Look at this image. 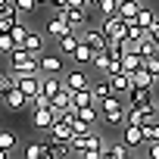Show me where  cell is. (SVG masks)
<instances>
[{"instance_id":"obj_1","label":"cell","mask_w":159,"mask_h":159,"mask_svg":"<svg viewBox=\"0 0 159 159\" xmlns=\"http://www.w3.org/2000/svg\"><path fill=\"white\" fill-rule=\"evenodd\" d=\"M125 112H128V103L122 100V94H112L100 103V116H103V125L106 128H116V125H125Z\"/></svg>"},{"instance_id":"obj_2","label":"cell","mask_w":159,"mask_h":159,"mask_svg":"<svg viewBox=\"0 0 159 159\" xmlns=\"http://www.w3.org/2000/svg\"><path fill=\"white\" fill-rule=\"evenodd\" d=\"M10 59H13V66H10V72H13V75H41L38 59H34L25 47H16V50L10 53Z\"/></svg>"},{"instance_id":"obj_3","label":"cell","mask_w":159,"mask_h":159,"mask_svg":"<svg viewBox=\"0 0 159 159\" xmlns=\"http://www.w3.org/2000/svg\"><path fill=\"white\" fill-rule=\"evenodd\" d=\"M69 31H72V25H69V19H66V10H62V13H53V16H47L44 34H47L50 41H59V38H66Z\"/></svg>"},{"instance_id":"obj_4","label":"cell","mask_w":159,"mask_h":159,"mask_svg":"<svg viewBox=\"0 0 159 159\" xmlns=\"http://www.w3.org/2000/svg\"><path fill=\"white\" fill-rule=\"evenodd\" d=\"M62 84L75 94V91H91V84H94V81H91V75H88L84 69H72V72H66V75H62Z\"/></svg>"},{"instance_id":"obj_5","label":"cell","mask_w":159,"mask_h":159,"mask_svg":"<svg viewBox=\"0 0 159 159\" xmlns=\"http://www.w3.org/2000/svg\"><path fill=\"white\" fill-rule=\"evenodd\" d=\"M100 28H103V34H106L109 41H128V28H125L122 16H106V19L100 22Z\"/></svg>"},{"instance_id":"obj_6","label":"cell","mask_w":159,"mask_h":159,"mask_svg":"<svg viewBox=\"0 0 159 159\" xmlns=\"http://www.w3.org/2000/svg\"><path fill=\"white\" fill-rule=\"evenodd\" d=\"M81 41L94 50V53H103L109 47V38L103 34V28H81Z\"/></svg>"},{"instance_id":"obj_7","label":"cell","mask_w":159,"mask_h":159,"mask_svg":"<svg viewBox=\"0 0 159 159\" xmlns=\"http://www.w3.org/2000/svg\"><path fill=\"white\" fill-rule=\"evenodd\" d=\"M38 66H41L44 75H62V72H66V62H62L59 53H44V56H38Z\"/></svg>"},{"instance_id":"obj_8","label":"cell","mask_w":159,"mask_h":159,"mask_svg":"<svg viewBox=\"0 0 159 159\" xmlns=\"http://www.w3.org/2000/svg\"><path fill=\"white\" fill-rule=\"evenodd\" d=\"M47 41H50V38H47L44 31H38V28H31L22 47H25V50H28L31 56H44V47H47Z\"/></svg>"},{"instance_id":"obj_9","label":"cell","mask_w":159,"mask_h":159,"mask_svg":"<svg viewBox=\"0 0 159 159\" xmlns=\"http://www.w3.org/2000/svg\"><path fill=\"white\" fill-rule=\"evenodd\" d=\"M16 88L31 100V97H38L41 94V75H16Z\"/></svg>"},{"instance_id":"obj_10","label":"cell","mask_w":159,"mask_h":159,"mask_svg":"<svg viewBox=\"0 0 159 159\" xmlns=\"http://www.w3.org/2000/svg\"><path fill=\"white\" fill-rule=\"evenodd\" d=\"M25 16L16 10V7H7V10H0V34H10L19 22H22Z\"/></svg>"},{"instance_id":"obj_11","label":"cell","mask_w":159,"mask_h":159,"mask_svg":"<svg viewBox=\"0 0 159 159\" xmlns=\"http://www.w3.org/2000/svg\"><path fill=\"white\" fill-rule=\"evenodd\" d=\"M122 143H125L128 150H137V147H143V143H147V137H143V128H137V125H125V131H122Z\"/></svg>"},{"instance_id":"obj_12","label":"cell","mask_w":159,"mask_h":159,"mask_svg":"<svg viewBox=\"0 0 159 159\" xmlns=\"http://www.w3.org/2000/svg\"><path fill=\"white\" fill-rule=\"evenodd\" d=\"M131 88H137V91H156L159 88V78H153L147 69H140V72L131 75Z\"/></svg>"},{"instance_id":"obj_13","label":"cell","mask_w":159,"mask_h":159,"mask_svg":"<svg viewBox=\"0 0 159 159\" xmlns=\"http://www.w3.org/2000/svg\"><path fill=\"white\" fill-rule=\"evenodd\" d=\"M62 88H66V84H62V75H41V94H44V97L53 100Z\"/></svg>"},{"instance_id":"obj_14","label":"cell","mask_w":159,"mask_h":159,"mask_svg":"<svg viewBox=\"0 0 159 159\" xmlns=\"http://www.w3.org/2000/svg\"><path fill=\"white\" fill-rule=\"evenodd\" d=\"M31 122H34V128H44V131H50V128H53V122H56V112H53V106H47V109H34Z\"/></svg>"},{"instance_id":"obj_15","label":"cell","mask_w":159,"mask_h":159,"mask_svg":"<svg viewBox=\"0 0 159 159\" xmlns=\"http://www.w3.org/2000/svg\"><path fill=\"white\" fill-rule=\"evenodd\" d=\"M47 150H50V156H53V159H69V156L75 153L69 140H53V137H47Z\"/></svg>"},{"instance_id":"obj_16","label":"cell","mask_w":159,"mask_h":159,"mask_svg":"<svg viewBox=\"0 0 159 159\" xmlns=\"http://www.w3.org/2000/svg\"><path fill=\"white\" fill-rule=\"evenodd\" d=\"M47 137H53V140H72L75 137V128L69 122H53V128L47 131Z\"/></svg>"},{"instance_id":"obj_17","label":"cell","mask_w":159,"mask_h":159,"mask_svg":"<svg viewBox=\"0 0 159 159\" xmlns=\"http://www.w3.org/2000/svg\"><path fill=\"white\" fill-rule=\"evenodd\" d=\"M143 69V56L140 53H125L122 56V72L125 75H134V72H140Z\"/></svg>"},{"instance_id":"obj_18","label":"cell","mask_w":159,"mask_h":159,"mask_svg":"<svg viewBox=\"0 0 159 159\" xmlns=\"http://www.w3.org/2000/svg\"><path fill=\"white\" fill-rule=\"evenodd\" d=\"M3 106H7V109H28V97H25V94H22L19 88H13V91L7 94Z\"/></svg>"},{"instance_id":"obj_19","label":"cell","mask_w":159,"mask_h":159,"mask_svg":"<svg viewBox=\"0 0 159 159\" xmlns=\"http://www.w3.org/2000/svg\"><path fill=\"white\" fill-rule=\"evenodd\" d=\"M78 44H81V31H75V28H72L66 38H59V50H62V53H69V56L78 50Z\"/></svg>"},{"instance_id":"obj_20","label":"cell","mask_w":159,"mask_h":159,"mask_svg":"<svg viewBox=\"0 0 159 159\" xmlns=\"http://www.w3.org/2000/svg\"><path fill=\"white\" fill-rule=\"evenodd\" d=\"M91 94H94V103L100 106L106 97H112V88H109V78H103V81H94L91 84Z\"/></svg>"},{"instance_id":"obj_21","label":"cell","mask_w":159,"mask_h":159,"mask_svg":"<svg viewBox=\"0 0 159 159\" xmlns=\"http://www.w3.org/2000/svg\"><path fill=\"white\" fill-rule=\"evenodd\" d=\"M159 22V16H156V10H150V7H140V13H137V25L143 28V31H153V25Z\"/></svg>"},{"instance_id":"obj_22","label":"cell","mask_w":159,"mask_h":159,"mask_svg":"<svg viewBox=\"0 0 159 159\" xmlns=\"http://www.w3.org/2000/svg\"><path fill=\"white\" fill-rule=\"evenodd\" d=\"M88 13H91V10H66V19H69V25H72L75 31H81V28L88 25Z\"/></svg>"},{"instance_id":"obj_23","label":"cell","mask_w":159,"mask_h":159,"mask_svg":"<svg viewBox=\"0 0 159 159\" xmlns=\"http://www.w3.org/2000/svg\"><path fill=\"white\" fill-rule=\"evenodd\" d=\"M94 56H97V53L81 41V44H78V50L72 53V62H78V66H88V62H91V66H94Z\"/></svg>"},{"instance_id":"obj_24","label":"cell","mask_w":159,"mask_h":159,"mask_svg":"<svg viewBox=\"0 0 159 159\" xmlns=\"http://www.w3.org/2000/svg\"><path fill=\"white\" fill-rule=\"evenodd\" d=\"M109 88H112V94H128L131 91V75H125V72L112 75L109 78Z\"/></svg>"},{"instance_id":"obj_25","label":"cell","mask_w":159,"mask_h":159,"mask_svg":"<svg viewBox=\"0 0 159 159\" xmlns=\"http://www.w3.org/2000/svg\"><path fill=\"white\" fill-rule=\"evenodd\" d=\"M16 88V75L13 72H0V103L7 100V94Z\"/></svg>"},{"instance_id":"obj_26","label":"cell","mask_w":159,"mask_h":159,"mask_svg":"<svg viewBox=\"0 0 159 159\" xmlns=\"http://www.w3.org/2000/svg\"><path fill=\"white\" fill-rule=\"evenodd\" d=\"M103 153H106V159H125V156H131V153H128V147H125L122 140H119V143H106V147H103Z\"/></svg>"},{"instance_id":"obj_27","label":"cell","mask_w":159,"mask_h":159,"mask_svg":"<svg viewBox=\"0 0 159 159\" xmlns=\"http://www.w3.org/2000/svg\"><path fill=\"white\" fill-rule=\"evenodd\" d=\"M44 156H47V143L44 140H31L25 147V159H44Z\"/></svg>"},{"instance_id":"obj_28","label":"cell","mask_w":159,"mask_h":159,"mask_svg":"<svg viewBox=\"0 0 159 159\" xmlns=\"http://www.w3.org/2000/svg\"><path fill=\"white\" fill-rule=\"evenodd\" d=\"M72 103H75V109H88V106H94V94L91 91H75Z\"/></svg>"},{"instance_id":"obj_29","label":"cell","mask_w":159,"mask_h":159,"mask_svg":"<svg viewBox=\"0 0 159 159\" xmlns=\"http://www.w3.org/2000/svg\"><path fill=\"white\" fill-rule=\"evenodd\" d=\"M125 125H137V128H143V125H147V116H143L137 106H128V112H125Z\"/></svg>"},{"instance_id":"obj_30","label":"cell","mask_w":159,"mask_h":159,"mask_svg":"<svg viewBox=\"0 0 159 159\" xmlns=\"http://www.w3.org/2000/svg\"><path fill=\"white\" fill-rule=\"evenodd\" d=\"M119 10H122V0H103V3L97 7V13L106 19V16H119Z\"/></svg>"},{"instance_id":"obj_31","label":"cell","mask_w":159,"mask_h":159,"mask_svg":"<svg viewBox=\"0 0 159 159\" xmlns=\"http://www.w3.org/2000/svg\"><path fill=\"white\" fill-rule=\"evenodd\" d=\"M143 137H147V143H156L159 140V119H150L143 125Z\"/></svg>"},{"instance_id":"obj_32","label":"cell","mask_w":159,"mask_h":159,"mask_svg":"<svg viewBox=\"0 0 159 159\" xmlns=\"http://www.w3.org/2000/svg\"><path fill=\"white\" fill-rule=\"evenodd\" d=\"M28 31H31V28H28L25 22H19V25H16V28L10 31V38H13V41H16L19 47H22V44H25V38H28Z\"/></svg>"},{"instance_id":"obj_33","label":"cell","mask_w":159,"mask_h":159,"mask_svg":"<svg viewBox=\"0 0 159 159\" xmlns=\"http://www.w3.org/2000/svg\"><path fill=\"white\" fill-rule=\"evenodd\" d=\"M16 131H0V147H3V150H10L13 153V147H16Z\"/></svg>"},{"instance_id":"obj_34","label":"cell","mask_w":159,"mask_h":159,"mask_svg":"<svg viewBox=\"0 0 159 159\" xmlns=\"http://www.w3.org/2000/svg\"><path fill=\"white\" fill-rule=\"evenodd\" d=\"M137 13H140V7L137 3H122V10H119V16L128 22V19H137Z\"/></svg>"},{"instance_id":"obj_35","label":"cell","mask_w":159,"mask_h":159,"mask_svg":"<svg viewBox=\"0 0 159 159\" xmlns=\"http://www.w3.org/2000/svg\"><path fill=\"white\" fill-rule=\"evenodd\" d=\"M13 7H16V10L22 13V16H31L38 3H34V0H13Z\"/></svg>"},{"instance_id":"obj_36","label":"cell","mask_w":159,"mask_h":159,"mask_svg":"<svg viewBox=\"0 0 159 159\" xmlns=\"http://www.w3.org/2000/svg\"><path fill=\"white\" fill-rule=\"evenodd\" d=\"M16 47H19V44H16V41L10 38V34H0V53H7V56H10V53H13Z\"/></svg>"},{"instance_id":"obj_37","label":"cell","mask_w":159,"mask_h":159,"mask_svg":"<svg viewBox=\"0 0 159 159\" xmlns=\"http://www.w3.org/2000/svg\"><path fill=\"white\" fill-rule=\"evenodd\" d=\"M143 69H147L153 78H159V56H147V59H143Z\"/></svg>"},{"instance_id":"obj_38","label":"cell","mask_w":159,"mask_h":159,"mask_svg":"<svg viewBox=\"0 0 159 159\" xmlns=\"http://www.w3.org/2000/svg\"><path fill=\"white\" fill-rule=\"evenodd\" d=\"M72 128H75V134H84V137H88V134L94 131V128H91V125H88L84 119H75V122H72Z\"/></svg>"},{"instance_id":"obj_39","label":"cell","mask_w":159,"mask_h":159,"mask_svg":"<svg viewBox=\"0 0 159 159\" xmlns=\"http://www.w3.org/2000/svg\"><path fill=\"white\" fill-rule=\"evenodd\" d=\"M78 159H106V153L103 150H88V153H81Z\"/></svg>"},{"instance_id":"obj_40","label":"cell","mask_w":159,"mask_h":159,"mask_svg":"<svg viewBox=\"0 0 159 159\" xmlns=\"http://www.w3.org/2000/svg\"><path fill=\"white\" fill-rule=\"evenodd\" d=\"M147 156L150 159H159V140L156 143H147Z\"/></svg>"},{"instance_id":"obj_41","label":"cell","mask_w":159,"mask_h":159,"mask_svg":"<svg viewBox=\"0 0 159 159\" xmlns=\"http://www.w3.org/2000/svg\"><path fill=\"white\" fill-rule=\"evenodd\" d=\"M50 7H53V13H62L69 7V0H50Z\"/></svg>"},{"instance_id":"obj_42","label":"cell","mask_w":159,"mask_h":159,"mask_svg":"<svg viewBox=\"0 0 159 159\" xmlns=\"http://www.w3.org/2000/svg\"><path fill=\"white\" fill-rule=\"evenodd\" d=\"M100 3H103V0H88V10H97Z\"/></svg>"},{"instance_id":"obj_43","label":"cell","mask_w":159,"mask_h":159,"mask_svg":"<svg viewBox=\"0 0 159 159\" xmlns=\"http://www.w3.org/2000/svg\"><path fill=\"white\" fill-rule=\"evenodd\" d=\"M7 7H13V0H0V10H7Z\"/></svg>"},{"instance_id":"obj_44","label":"cell","mask_w":159,"mask_h":159,"mask_svg":"<svg viewBox=\"0 0 159 159\" xmlns=\"http://www.w3.org/2000/svg\"><path fill=\"white\" fill-rule=\"evenodd\" d=\"M0 159H10V150H3V147H0Z\"/></svg>"},{"instance_id":"obj_45","label":"cell","mask_w":159,"mask_h":159,"mask_svg":"<svg viewBox=\"0 0 159 159\" xmlns=\"http://www.w3.org/2000/svg\"><path fill=\"white\" fill-rule=\"evenodd\" d=\"M122 3H137V7H143V0H122Z\"/></svg>"},{"instance_id":"obj_46","label":"cell","mask_w":159,"mask_h":159,"mask_svg":"<svg viewBox=\"0 0 159 159\" xmlns=\"http://www.w3.org/2000/svg\"><path fill=\"white\" fill-rule=\"evenodd\" d=\"M34 3H38V7H50V0H34Z\"/></svg>"},{"instance_id":"obj_47","label":"cell","mask_w":159,"mask_h":159,"mask_svg":"<svg viewBox=\"0 0 159 159\" xmlns=\"http://www.w3.org/2000/svg\"><path fill=\"white\" fill-rule=\"evenodd\" d=\"M156 112H159V100H156Z\"/></svg>"},{"instance_id":"obj_48","label":"cell","mask_w":159,"mask_h":159,"mask_svg":"<svg viewBox=\"0 0 159 159\" xmlns=\"http://www.w3.org/2000/svg\"><path fill=\"white\" fill-rule=\"evenodd\" d=\"M140 159H150V156H140Z\"/></svg>"}]
</instances>
